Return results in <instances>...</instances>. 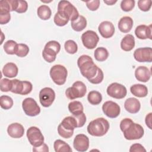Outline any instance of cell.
<instances>
[{
  "label": "cell",
  "mask_w": 152,
  "mask_h": 152,
  "mask_svg": "<svg viewBox=\"0 0 152 152\" xmlns=\"http://www.w3.org/2000/svg\"><path fill=\"white\" fill-rule=\"evenodd\" d=\"M120 128L126 140H138L142 137L144 130L142 126L134 123L130 118H125L120 122Z\"/></svg>",
  "instance_id": "6da1fadb"
},
{
  "label": "cell",
  "mask_w": 152,
  "mask_h": 152,
  "mask_svg": "<svg viewBox=\"0 0 152 152\" xmlns=\"http://www.w3.org/2000/svg\"><path fill=\"white\" fill-rule=\"evenodd\" d=\"M77 65L81 75L88 80L93 78L97 74L98 66L88 55H83L77 60Z\"/></svg>",
  "instance_id": "7a4b0ae2"
},
{
  "label": "cell",
  "mask_w": 152,
  "mask_h": 152,
  "mask_svg": "<svg viewBox=\"0 0 152 152\" xmlns=\"http://www.w3.org/2000/svg\"><path fill=\"white\" fill-rule=\"evenodd\" d=\"M109 122L103 118H98L91 121L87 128L88 133L94 137L104 135L109 129Z\"/></svg>",
  "instance_id": "3957f363"
},
{
  "label": "cell",
  "mask_w": 152,
  "mask_h": 152,
  "mask_svg": "<svg viewBox=\"0 0 152 152\" xmlns=\"http://www.w3.org/2000/svg\"><path fill=\"white\" fill-rule=\"evenodd\" d=\"M61 50L60 43L55 40H50L46 43L42 51L43 59L48 62L51 63L56 59V55Z\"/></svg>",
  "instance_id": "277c9868"
},
{
  "label": "cell",
  "mask_w": 152,
  "mask_h": 152,
  "mask_svg": "<svg viewBox=\"0 0 152 152\" xmlns=\"http://www.w3.org/2000/svg\"><path fill=\"white\" fill-rule=\"evenodd\" d=\"M58 12L62 14L71 21L77 19L79 15L77 8L68 1H60L58 5Z\"/></svg>",
  "instance_id": "5b68a950"
},
{
  "label": "cell",
  "mask_w": 152,
  "mask_h": 152,
  "mask_svg": "<svg viewBox=\"0 0 152 152\" xmlns=\"http://www.w3.org/2000/svg\"><path fill=\"white\" fill-rule=\"evenodd\" d=\"M67 75L66 68L60 64L53 65L50 69V78L56 84L59 86L65 84Z\"/></svg>",
  "instance_id": "8992f818"
},
{
  "label": "cell",
  "mask_w": 152,
  "mask_h": 152,
  "mask_svg": "<svg viewBox=\"0 0 152 152\" xmlns=\"http://www.w3.org/2000/svg\"><path fill=\"white\" fill-rule=\"evenodd\" d=\"M86 92L87 88L85 84L81 81H77L73 83L72 87L66 90L65 95L68 99L74 100L84 97Z\"/></svg>",
  "instance_id": "52a82bcc"
},
{
  "label": "cell",
  "mask_w": 152,
  "mask_h": 152,
  "mask_svg": "<svg viewBox=\"0 0 152 152\" xmlns=\"http://www.w3.org/2000/svg\"><path fill=\"white\" fill-rule=\"evenodd\" d=\"M33 89L32 84L28 81H21L18 79L12 80V88L11 91L15 94L27 95Z\"/></svg>",
  "instance_id": "ba28073f"
},
{
  "label": "cell",
  "mask_w": 152,
  "mask_h": 152,
  "mask_svg": "<svg viewBox=\"0 0 152 152\" xmlns=\"http://www.w3.org/2000/svg\"><path fill=\"white\" fill-rule=\"evenodd\" d=\"M26 135L33 147H39L44 143V137L40 129L36 126L30 127L27 131Z\"/></svg>",
  "instance_id": "9c48e42d"
},
{
  "label": "cell",
  "mask_w": 152,
  "mask_h": 152,
  "mask_svg": "<svg viewBox=\"0 0 152 152\" xmlns=\"http://www.w3.org/2000/svg\"><path fill=\"white\" fill-rule=\"evenodd\" d=\"M22 107L24 113L29 116H35L40 112V108L36 100L31 97L26 98L22 102Z\"/></svg>",
  "instance_id": "30bf717a"
},
{
  "label": "cell",
  "mask_w": 152,
  "mask_h": 152,
  "mask_svg": "<svg viewBox=\"0 0 152 152\" xmlns=\"http://www.w3.org/2000/svg\"><path fill=\"white\" fill-rule=\"evenodd\" d=\"M81 40L85 48L88 49H93L96 47L99 41V37L95 31L87 30L82 34Z\"/></svg>",
  "instance_id": "8fae6325"
},
{
  "label": "cell",
  "mask_w": 152,
  "mask_h": 152,
  "mask_svg": "<svg viewBox=\"0 0 152 152\" xmlns=\"http://www.w3.org/2000/svg\"><path fill=\"white\" fill-rule=\"evenodd\" d=\"M106 92L109 96L113 98L121 99L126 96L127 90L124 85L118 83H113L107 87Z\"/></svg>",
  "instance_id": "7c38bea8"
},
{
  "label": "cell",
  "mask_w": 152,
  "mask_h": 152,
  "mask_svg": "<svg viewBox=\"0 0 152 152\" xmlns=\"http://www.w3.org/2000/svg\"><path fill=\"white\" fill-rule=\"evenodd\" d=\"M55 99V93L50 87H45L39 92V101L45 107L51 106Z\"/></svg>",
  "instance_id": "4fadbf2b"
},
{
  "label": "cell",
  "mask_w": 152,
  "mask_h": 152,
  "mask_svg": "<svg viewBox=\"0 0 152 152\" xmlns=\"http://www.w3.org/2000/svg\"><path fill=\"white\" fill-rule=\"evenodd\" d=\"M103 113L110 118H117L121 112V107L116 103L109 100L105 102L102 106Z\"/></svg>",
  "instance_id": "5bb4252c"
},
{
  "label": "cell",
  "mask_w": 152,
  "mask_h": 152,
  "mask_svg": "<svg viewBox=\"0 0 152 152\" xmlns=\"http://www.w3.org/2000/svg\"><path fill=\"white\" fill-rule=\"evenodd\" d=\"M134 58L140 62H151L152 61V49L149 47L138 48L134 52Z\"/></svg>",
  "instance_id": "9a60e30c"
},
{
  "label": "cell",
  "mask_w": 152,
  "mask_h": 152,
  "mask_svg": "<svg viewBox=\"0 0 152 152\" xmlns=\"http://www.w3.org/2000/svg\"><path fill=\"white\" fill-rule=\"evenodd\" d=\"M74 148L78 151L84 152L89 147V139L87 135L80 134L75 136L73 141Z\"/></svg>",
  "instance_id": "2e32d148"
},
{
  "label": "cell",
  "mask_w": 152,
  "mask_h": 152,
  "mask_svg": "<svg viewBox=\"0 0 152 152\" xmlns=\"http://www.w3.org/2000/svg\"><path fill=\"white\" fill-rule=\"evenodd\" d=\"M98 30L103 37L108 39L113 36L115 28L112 22L109 21H104L99 24Z\"/></svg>",
  "instance_id": "e0dca14e"
},
{
  "label": "cell",
  "mask_w": 152,
  "mask_h": 152,
  "mask_svg": "<svg viewBox=\"0 0 152 152\" xmlns=\"http://www.w3.org/2000/svg\"><path fill=\"white\" fill-rule=\"evenodd\" d=\"M135 34L137 38L141 40L152 39V31L151 24L146 26L145 24H141L138 26L135 30Z\"/></svg>",
  "instance_id": "ac0fdd59"
},
{
  "label": "cell",
  "mask_w": 152,
  "mask_h": 152,
  "mask_svg": "<svg viewBox=\"0 0 152 152\" xmlns=\"http://www.w3.org/2000/svg\"><path fill=\"white\" fill-rule=\"evenodd\" d=\"M7 132L12 138H20L24 135V128L23 126L19 123H12L8 126Z\"/></svg>",
  "instance_id": "d6986e66"
},
{
  "label": "cell",
  "mask_w": 152,
  "mask_h": 152,
  "mask_svg": "<svg viewBox=\"0 0 152 152\" xmlns=\"http://www.w3.org/2000/svg\"><path fill=\"white\" fill-rule=\"evenodd\" d=\"M124 107L129 113L134 114L139 112L141 107V104L137 99L129 97L125 100L124 103Z\"/></svg>",
  "instance_id": "ffe728a7"
},
{
  "label": "cell",
  "mask_w": 152,
  "mask_h": 152,
  "mask_svg": "<svg viewBox=\"0 0 152 152\" xmlns=\"http://www.w3.org/2000/svg\"><path fill=\"white\" fill-rule=\"evenodd\" d=\"M135 77L138 81L146 83L150 79L151 72L147 67L140 66L135 71Z\"/></svg>",
  "instance_id": "44dd1931"
},
{
  "label": "cell",
  "mask_w": 152,
  "mask_h": 152,
  "mask_svg": "<svg viewBox=\"0 0 152 152\" xmlns=\"http://www.w3.org/2000/svg\"><path fill=\"white\" fill-rule=\"evenodd\" d=\"M133 23V20L131 17L129 16H124L122 17L118 22V28L122 33H128L132 29Z\"/></svg>",
  "instance_id": "7402d4cb"
},
{
  "label": "cell",
  "mask_w": 152,
  "mask_h": 152,
  "mask_svg": "<svg viewBox=\"0 0 152 152\" xmlns=\"http://www.w3.org/2000/svg\"><path fill=\"white\" fill-rule=\"evenodd\" d=\"M135 39L131 34L125 35L121 42V49L126 52L131 51L135 46Z\"/></svg>",
  "instance_id": "603a6c76"
},
{
  "label": "cell",
  "mask_w": 152,
  "mask_h": 152,
  "mask_svg": "<svg viewBox=\"0 0 152 152\" xmlns=\"http://www.w3.org/2000/svg\"><path fill=\"white\" fill-rule=\"evenodd\" d=\"M18 69L15 64L13 62L7 63L2 68V73L5 77L14 78L18 74Z\"/></svg>",
  "instance_id": "cb8c5ba5"
},
{
  "label": "cell",
  "mask_w": 152,
  "mask_h": 152,
  "mask_svg": "<svg viewBox=\"0 0 152 152\" xmlns=\"http://www.w3.org/2000/svg\"><path fill=\"white\" fill-rule=\"evenodd\" d=\"M130 91L131 93L138 97H144L147 96L148 94L147 87L141 84H136L132 85L130 87Z\"/></svg>",
  "instance_id": "d4e9b609"
},
{
  "label": "cell",
  "mask_w": 152,
  "mask_h": 152,
  "mask_svg": "<svg viewBox=\"0 0 152 152\" xmlns=\"http://www.w3.org/2000/svg\"><path fill=\"white\" fill-rule=\"evenodd\" d=\"M72 28L76 31L83 30L87 26V20L83 15H79L78 17L71 23Z\"/></svg>",
  "instance_id": "484cf974"
},
{
  "label": "cell",
  "mask_w": 152,
  "mask_h": 152,
  "mask_svg": "<svg viewBox=\"0 0 152 152\" xmlns=\"http://www.w3.org/2000/svg\"><path fill=\"white\" fill-rule=\"evenodd\" d=\"M60 125L64 128L69 131H74L77 128V122L75 118L72 115L65 117L61 122Z\"/></svg>",
  "instance_id": "4316f807"
},
{
  "label": "cell",
  "mask_w": 152,
  "mask_h": 152,
  "mask_svg": "<svg viewBox=\"0 0 152 152\" xmlns=\"http://www.w3.org/2000/svg\"><path fill=\"white\" fill-rule=\"evenodd\" d=\"M37 14L40 19L43 20H47L50 18L52 11L48 5H42L38 7Z\"/></svg>",
  "instance_id": "83f0119b"
},
{
  "label": "cell",
  "mask_w": 152,
  "mask_h": 152,
  "mask_svg": "<svg viewBox=\"0 0 152 152\" xmlns=\"http://www.w3.org/2000/svg\"><path fill=\"white\" fill-rule=\"evenodd\" d=\"M54 150L56 152H71L69 145L61 140H56L53 143Z\"/></svg>",
  "instance_id": "f1b7e54d"
},
{
  "label": "cell",
  "mask_w": 152,
  "mask_h": 152,
  "mask_svg": "<svg viewBox=\"0 0 152 152\" xmlns=\"http://www.w3.org/2000/svg\"><path fill=\"white\" fill-rule=\"evenodd\" d=\"M68 110L72 115H79L83 112L84 107L82 103L79 101H72L68 104Z\"/></svg>",
  "instance_id": "f546056e"
},
{
  "label": "cell",
  "mask_w": 152,
  "mask_h": 152,
  "mask_svg": "<svg viewBox=\"0 0 152 152\" xmlns=\"http://www.w3.org/2000/svg\"><path fill=\"white\" fill-rule=\"evenodd\" d=\"M87 100L91 104L97 105L100 104L102 100V94L96 90L91 91L88 94Z\"/></svg>",
  "instance_id": "4dcf8cb0"
},
{
  "label": "cell",
  "mask_w": 152,
  "mask_h": 152,
  "mask_svg": "<svg viewBox=\"0 0 152 152\" xmlns=\"http://www.w3.org/2000/svg\"><path fill=\"white\" fill-rule=\"evenodd\" d=\"M94 56L97 61L103 62L107 59L109 52L105 48L99 47L96 48L94 52Z\"/></svg>",
  "instance_id": "1f68e13d"
},
{
  "label": "cell",
  "mask_w": 152,
  "mask_h": 152,
  "mask_svg": "<svg viewBox=\"0 0 152 152\" xmlns=\"http://www.w3.org/2000/svg\"><path fill=\"white\" fill-rule=\"evenodd\" d=\"M29 52V48L28 46L24 43H19L17 45L15 50V55L18 57H25Z\"/></svg>",
  "instance_id": "d6a6232c"
},
{
  "label": "cell",
  "mask_w": 152,
  "mask_h": 152,
  "mask_svg": "<svg viewBox=\"0 0 152 152\" xmlns=\"http://www.w3.org/2000/svg\"><path fill=\"white\" fill-rule=\"evenodd\" d=\"M0 106L5 110L10 109L13 106L12 99L8 96H1L0 97Z\"/></svg>",
  "instance_id": "836d02e7"
},
{
  "label": "cell",
  "mask_w": 152,
  "mask_h": 152,
  "mask_svg": "<svg viewBox=\"0 0 152 152\" xmlns=\"http://www.w3.org/2000/svg\"><path fill=\"white\" fill-rule=\"evenodd\" d=\"M53 21L56 26L62 27V26H65L68 23L69 20L68 18H66L65 16L62 15V14L57 12L55 14Z\"/></svg>",
  "instance_id": "e575fe53"
},
{
  "label": "cell",
  "mask_w": 152,
  "mask_h": 152,
  "mask_svg": "<svg viewBox=\"0 0 152 152\" xmlns=\"http://www.w3.org/2000/svg\"><path fill=\"white\" fill-rule=\"evenodd\" d=\"M17 43L12 40H9L5 42L4 45V50L8 55L15 54V50Z\"/></svg>",
  "instance_id": "d590c367"
},
{
  "label": "cell",
  "mask_w": 152,
  "mask_h": 152,
  "mask_svg": "<svg viewBox=\"0 0 152 152\" xmlns=\"http://www.w3.org/2000/svg\"><path fill=\"white\" fill-rule=\"evenodd\" d=\"M64 48L66 52L69 54H74L78 50L77 44L72 40H68L64 44Z\"/></svg>",
  "instance_id": "8d00e7d4"
},
{
  "label": "cell",
  "mask_w": 152,
  "mask_h": 152,
  "mask_svg": "<svg viewBox=\"0 0 152 152\" xmlns=\"http://www.w3.org/2000/svg\"><path fill=\"white\" fill-rule=\"evenodd\" d=\"M12 80L8 78L1 79L0 81V89L2 92H7L11 90Z\"/></svg>",
  "instance_id": "74e56055"
},
{
  "label": "cell",
  "mask_w": 152,
  "mask_h": 152,
  "mask_svg": "<svg viewBox=\"0 0 152 152\" xmlns=\"http://www.w3.org/2000/svg\"><path fill=\"white\" fill-rule=\"evenodd\" d=\"M134 0H123L121 2V8L125 12L131 11L134 8Z\"/></svg>",
  "instance_id": "f35d334b"
},
{
  "label": "cell",
  "mask_w": 152,
  "mask_h": 152,
  "mask_svg": "<svg viewBox=\"0 0 152 152\" xmlns=\"http://www.w3.org/2000/svg\"><path fill=\"white\" fill-rule=\"evenodd\" d=\"M151 3L152 1L151 0H139L138 1V7L140 10L146 12L150 10Z\"/></svg>",
  "instance_id": "ab89813d"
},
{
  "label": "cell",
  "mask_w": 152,
  "mask_h": 152,
  "mask_svg": "<svg viewBox=\"0 0 152 152\" xmlns=\"http://www.w3.org/2000/svg\"><path fill=\"white\" fill-rule=\"evenodd\" d=\"M58 132L59 135L64 138H69L74 134V131H69L63 128L60 124L58 126Z\"/></svg>",
  "instance_id": "60d3db41"
},
{
  "label": "cell",
  "mask_w": 152,
  "mask_h": 152,
  "mask_svg": "<svg viewBox=\"0 0 152 152\" xmlns=\"http://www.w3.org/2000/svg\"><path fill=\"white\" fill-rule=\"evenodd\" d=\"M103 78H104L103 72L100 68H98V70H97V72L96 75L93 78L88 80V81L90 83H91L92 84H100V83H102Z\"/></svg>",
  "instance_id": "b9f144b4"
},
{
  "label": "cell",
  "mask_w": 152,
  "mask_h": 152,
  "mask_svg": "<svg viewBox=\"0 0 152 152\" xmlns=\"http://www.w3.org/2000/svg\"><path fill=\"white\" fill-rule=\"evenodd\" d=\"M11 8L8 0H2L0 1V15L10 14Z\"/></svg>",
  "instance_id": "7bdbcfd3"
},
{
  "label": "cell",
  "mask_w": 152,
  "mask_h": 152,
  "mask_svg": "<svg viewBox=\"0 0 152 152\" xmlns=\"http://www.w3.org/2000/svg\"><path fill=\"white\" fill-rule=\"evenodd\" d=\"M28 8V4L24 0H18L17 8L15 12L18 13H24L27 11Z\"/></svg>",
  "instance_id": "ee69618b"
},
{
  "label": "cell",
  "mask_w": 152,
  "mask_h": 152,
  "mask_svg": "<svg viewBox=\"0 0 152 152\" xmlns=\"http://www.w3.org/2000/svg\"><path fill=\"white\" fill-rule=\"evenodd\" d=\"M76 119L77 122V128L82 127L84 125L86 122V115L83 112L79 115H72Z\"/></svg>",
  "instance_id": "f6af8a7d"
},
{
  "label": "cell",
  "mask_w": 152,
  "mask_h": 152,
  "mask_svg": "<svg viewBox=\"0 0 152 152\" xmlns=\"http://www.w3.org/2000/svg\"><path fill=\"white\" fill-rule=\"evenodd\" d=\"M87 7L90 11H96L100 6V1L99 0H94V1H88L86 2Z\"/></svg>",
  "instance_id": "bcb514c9"
},
{
  "label": "cell",
  "mask_w": 152,
  "mask_h": 152,
  "mask_svg": "<svg viewBox=\"0 0 152 152\" xmlns=\"http://www.w3.org/2000/svg\"><path fill=\"white\" fill-rule=\"evenodd\" d=\"M130 152H146L145 148L139 143L133 144L129 148Z\"/></svg>",
  "instance_id": "7dc6e473"
},
{
  "label": "cell",
  "mask_w": 152,
  "mask_h": 152,
  "mask_svg": "<svg viewBox=\"0 0 152 152\" xmlns=\"http://www.w3.org/2000/svg\"><path fill=\"white\" fill-rule=\"evenodd\" d=\"M33 151L35 152H48L49 151V148L48 146L46 144L43 143L39 147H33Z\"/></svg>",
  "instance_id": "c3c4849f"
},
{
  "label": "cell",
  "mask_w": 152,
  "mask_h": 152,
  "mask_svg": "<svg viewBox=\"0 0 152 152\" xmlns=\"http://www.w3.org/2000/svg\"><path fill=\"white\" fill-rule=\"evenodd\" d=\"M11 19V15L10 14L0 15V24L3 25L7 24Z\"/></svg>",
  "instance_id": "681fc988"
},
{
  "label": "cell",
  "mask_w": 152,
  "mask_h": 152,
  "mask_svg": "<svg viewBox=\"0 0 152 152\" xmlns=\"http://www.w3.org/2000/svg\"><path fill=\"white\" fill-rule=\"evenodd\" d=\"M151 113H149L148 115H146L145 119V122L146 125L150 129H151Z\"/></svg>",
  "instance_id": "f907efd6"
},
{
  "label": "cell",
  "mask_w": 152,
  "mask_h": 152,
  "mask_svg": "<svg viewBox=\"0 0 152 152\" xmlns=\"http://www.w3.org/2000/svg\"><path fill=\"white\" fill-rule=\"evenodd\" d=\"M116 2H117V1H113V0H110V1L104 0V2L106 3L108 5H112L115 4Z\"/></svg>",
  "instance_id": "816d5d0a"
}]
</instances>
